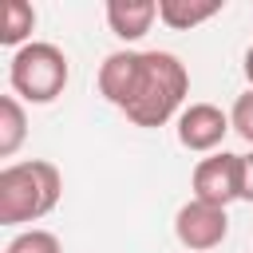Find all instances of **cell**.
Here are the masks:
<instances>
[{"mask_svg":"<svg viewBox=\"0 0 253 253\" xmlns=\"http://www.w3.org/2000/svg\"><path fill=\"white\" fill-rule=\"evenodd\" d=\"M28 138V115L16 95H0V158H12Z\"/></svg>","mask_w":253,"mask_h":253,"instance_id":"10","label":"cell"},{"mask_svg":"<svg viewBox=\"0 0 253 253\" xmlns=\"http://www.w3.org/2000/svg\"><path fill=\"white\" fill-rule=\"evenodd\" d=\"M229 126H233L237 138H245V142L253 146V87L233 99V107H229Z\"/></svg>","mask_w":253,"mask_h":253,"instance_id":"12","label":"cell"},{"mask_svg":"<svg viewBox=\"0 0 253 253\" xmlns=\"http://www.w3.org/2000/svg\"><path fill=\"white\" fill-rule=\"evenodd\" d=\"M190 190H194L198 202H210V206L229 210V206L241 198V154H229V150L206 154V158L194 166Z\"/></svg>","mask_w":253,"mask_h":253,"instance_id":"5","label":"cell"},{"mask_svg":"<svg viewBox=\"0 0 253 253\" xmlns=\"http://www.w3.org/2000/svg\"><path fill=\"white\" fill-rule=\"evenodd\" d=\"M4 253H63V245H59V237H55L51 229L32 225V229H20V233L4 245Z\"/></svg>","mask_w":253,"mask_h":253,"instance_id":"11","label":"cell"},{"mask_svg":"<svg viewBox=\"0 0 253 253\" xmlns=\"http://www.w3.org/2000/svg\"><path fill=\"white\" fill-rule=\"evenodd\" d=\"M241 202H253V150L241 154Z\"/></svg>","mask_w":253,"mask_h":253,"instance_id":"13","label":"cell"},{"mask_svg":"<svg viewBox=\"0 0 253 253\" xmlns=\"http://www.w3.org/2000/svg\"><path fill=\"white\" fill-rule=\"evenodd\" d=\"M154 20H158V0H111L107 4V28L123 43L142 40Z\"/></svg>","mask_w":253,"mask_h":253,"instance_id":"7","label":"cell"},{"mask_svg":"<svg viewBox=\"0 0 253 253\" xmlns=\"http://www.w3.org/2000/svg\"><path fill=\"white\" fill-rule=\"evenodd\" d=\"M63 174L47 158L8 162L0 170V225H28L59 206Z\"/></svg>","mask_w":253,"mask_h":253,"instance_id":"2","label":"cell"},{"mask_svg":"<svg viewBox=\"0 0 253 253\" xmlns=\"http://www.w3.org/2000/svg\"><path fill=\"white\" fill-rule=\"evenodd\" d=\"M32 32H36V8L28 0H4V8H0V43L20 51L24 43H32Z\"/></svg>","mask_w":253,"mask_h":253,"instance_id":"9","label":"cell"},{"mask_svg":"<svg viewBox=\"0 0 253 253\" xmlns=\"http://www.w3.org/2000/svg\"><path fill=\"white\" fill-rule=\"evenodd\" d=\"M99 95L134 126H166L186 111L182 103L190 95V71L174 51L119 47L99 67Z\"/></svg>","mask_w":253,"mask_h":253,"instance_id":"1","label":"cell"},{"mask_svg":"<svg viewBox=\"0 0 253 253\" xmlns=\"http://www.w3.org/2000/svg\"><path fill=\"white\" fill-rule=\"evenodd\" d=\"M71 79V63L63 55V47L47 43V40H32L20 51H12L8 63V87L20 103H55L63 95Z\"/></svg>","mask_w":253,"mask_h":253,"instance_id":"3","label":"cell"},{"mask_svg":"<svg viewBox=\"0 0 253 253\" xmlns=\"http://www.w3.org/2000/svg\"><path fill=\"white\" fill-rule=\"evenodd\" d=\"M241 71H245V83L253 87V43L245 47V59H241Z\"/></svg>","mask_w":253,"mask_h":253,"instance_id":"14","label":"cell"},{"mask_svg":"<svg viewBox=\"0 0 253 253\" xmlns=\"http://www.w3.org/2000/svg\"><path fill=\"white\" fill-rule=\"evenodd\" d=\"M174 237L190 253H210V249H217L229 237V213L221 206H210V202L190 198L174 213Z\"/></svg>","mask_w":253,"mask_h":253,"instance_id":"4","label":"cell"},{"mask_svg":"<svg viewBox=\"0 0 253 253\" xmlns=\"http://www.w3.org/2000/svg\"><path fill=\"white\" fill-rule=\"evenodd\" d=\"M225 4L221 0H158V20L174 32H190L206 20H213Z\"/></svg>","mask_w":253,"mask_h":253,"instance_id":"8","label":"cell"},{"mask_svg":"<svg viewBox=\"0 0 253 253\" xmlns=\"http://www.w3.org/2000/svg\"><path fill=\"white\" fill-rule=\"evenodd\" d=\"M174 123H178L174 134H178V142L190 154H217V146L233 130L229 126V115L221 107H213V103H190Z\"/></svg>","mask_w":253,"mask_h":253,"instance_id":"6","label":"cell"}]
</instances>
